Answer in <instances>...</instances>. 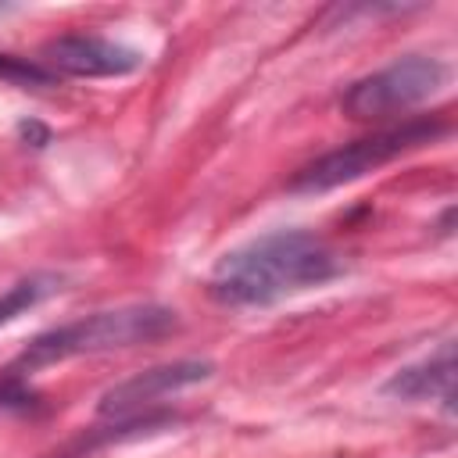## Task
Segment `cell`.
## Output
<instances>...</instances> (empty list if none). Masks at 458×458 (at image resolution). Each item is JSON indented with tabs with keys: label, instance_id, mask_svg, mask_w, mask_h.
<instances>
[{
	"label": "cell",
	"instance_id": "obj_1",
	"mask_svg": "<svg viewBox=\"0 0 458 458\" xmlns=\"http://www.w3.org/2000/svg\"><path fill=\"white\" fill-rule=\"evenodd\" d=\"M344 272L340 254L308 229H276L222 254L208 276V293L225 308H265Z\"/></svg>",
	"mask_w": 458,
	"mask_h": 458
},
{
	"label": "cell",
	"instance_id": "obj_2",
	"mask_svg": "<svg viewBox=\"0 0 458 458\" xmlns=\"http://www.w3.org/2000/svg\"><path fill=\"white\" fill-rule=\"evenodd\" d=\"M175 326H179V315L165 304H125L111 311H93L86 318L54 326L36 340H29V347L11 361V379H21L29 372L50 369L79 354H104V351H125L136 344H154L175 333Z\"/></svg>",
	"mask_w": 458,
	"mask_h": 458
},
{
	"label": "cell",
	"instance_id": "obj_3",
	"mask_svg": "<svg viewBox=\"0 0 458 458\" xmlns=\"http://www.w3.org/2000/svg\"><path fill=\"white\" fill-rule=\"evenodd\" d=\"M444 132H447V122L444 118H408L401 125L379 129L372 136H361L354 143H344V147L315 157L311 165H304L301 172H293L290 190L293 193H326V190L347 186V182H354V179H361V175L390 165L394 157H401L408 150H419L426 143H437Z\"/></svg>",
	"mask_w": 458,
	"mask_h": 458
},
{
	"label": "cell",
	"instance_id": "obj_4",
	"mask_svg": "<svg viewBox=\"0 0 458 458\" xmlns=\"http://www.w3.org/2000/svg\"><path fill=\"white\" fill-rule=\"evenodd\" d=\"M447 82V64L426 54H408L358 82H351L340 97L344 114L358 122H376L390 114H404L429 97H437Z\"/></svg>",
	"mask_w": 458,
	"mask_h": 458
},
{
	"label": "cell",
	"instance_id": "obj_5",
	"mask_svg": "<svg viewBox=\"0 0 458 458\" xmlns=\"http://www.w3.org/2000/svg\"><path fill=\"white\" fill-rule=\"evenodd\" d=\"M211 372H215V365L204 361V358H179V361H168V365L143 369V372L107 386L97 401V415L111 419V422H132V419H140V411H147L161 397H168L175 390H186L193 383H204Z\"/></svg>",
	"mask_w": 458,
	"mask_h": 458
},
{
	"label": "cell",
	"instance_id": "obj_6",
	"mask_svg": "<svg viewBox=\"0 0 458 458\" xmlns=\"http://www.w3.org/2000/svg\"><path fill=\"white\" fill-rule=\"evenodd\" d=\"M43 64L50 75H75V79H111V75H129L143 64V54L104 39V36H57L43 47Z\"/></svg>",
	"mask_w": 458,
	"mask_h": 458
},
{
	"label": "cell",
	"instance_id": "obj_7",
	"mask_svg": "<svg viewBox=\"0 0 458 458\" xmlns=\"http://www.w3.org/2000/svg\"><path fill=\"white\" fill-rule=\"evenodd\" d=\"M383 394L397 397V401H433L440 397L447 404V411L454 408V344L444 340L433 354L397 369L386 383H383Z\"/></svg>",
	"mask_w": 458,
	"mask_h": 458
},
{
	"label": "cell",
	"instance_id": "obj_8",
	"mask_svg": "<svg viewBox=\"0 0 458 458\" xmlns=\"http://www.w3.org/2000/svg\"><path fill=\"white\" fill-rule=\"evenodd\" d=\"M61 290V276L54 272H32L25 279H18L4 297H0V329L11 326L18 315H25L29 308H36L39 301H47L50 293Z\"/></svg>",
	"mask_w": 458,
	"mask_h": 458
}]
</instances>
